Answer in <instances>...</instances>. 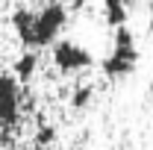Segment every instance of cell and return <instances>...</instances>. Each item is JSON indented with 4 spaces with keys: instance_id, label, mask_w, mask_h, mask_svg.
<instances>
[{
    "instance_id": "cell-1",
    "label": "cell",
    "mask_w": 153,
    "mask_h": 150,
    "mask_svg": "<svg viewBox=\"0 0 153 150\" xmlns=\"http://www.w3.org/2000/svg\"><path fill=\"white\" fill-rule=\"evenodd\" d=\"M135 62H138V50H135V36L133 30L124 24V27H115L112 36V53L103 59V76L106 79H124L135 71Z\"/></svg>"
},
{
    "instance_id": "cell-2",
    "label": "cell",
    "mask_w": 153,
    "mask_h": 150,
    "mask_svg": "<svg viewBox=\"0 0 153 150\" xmlns=\"http://www.w3.org/2000/svg\"><path fill=\"white\" fill-rule=\"evenodd\" d=\"M65 21H68L65 3L47 0V3L36 12V50L53 44V41H59V33L65 30Z\"/></svg>"
},
{
    "instance_id": "cell-3",
    "label": "cell",
    "mask_w": 153,
    "mask_h": 150,
    "mask_svg": "<svg viewBox=\"0 0 153 150\" xmlns=\"http://www.w3.org/2000/svg\"><path fill=\"white\" fill-rule=\"evenodd\" d=\"M53 65H56L62 74H76V71L91 68L94 59H91V53L85 47H79L74 41H68V38H59L56 44H53Z\"/></svg>"
},
{
    "instance_id": "cell-4",
    "label": "cell",
    "mask_w": 153,
    "mask_h": 150,
    "mask_svg": "<svg viewBox=\"0 0 153 150\" xmlns=\"http://www.w3.org/2000/svg\"><path fill=\"white\" fill-rule=\"evenodd\" d=\"M21 118V88L18 76H0V130H12Z\"/></svg>"
},
{
    "instance_id": "cell-5",
    "label": "cell",
    "mask_w": 153,
    "mask_h": 150,
    "mask_svg": "<svg viewBox=\"0 0 153 150\" xmlns=\"http://www.w3.org/2000/svg\"><path fill=\"white\" fill-rule=\"evenodd\" d=\"M9 24H12V30H15L21 44L27 50H36V12L33 9H15Z\"/></svg>"
},
{
    "instance_id": "cell-6",
    "label": "cell",
    "mask_w": 153,
    "mask_h": 150,
    "mask_svg": "<svg viewBox=\"0 0 153 150\" xmlns=\"http://www.w3.org/2000/svg\"><path fill=\"white\" fill-rule=\"evenodd\" d=\"M130 18V6H127V0H103V21L109 24V27H124Z\"/></svg>"
},
{
    "instance_id": "cell-7",
    "label": "cell",
    "mask_w": 153,
    "mask_h": 150,
    "mask_svg": "<svg viewBox=\"0 0 153 150\" xmlns=\"http://www.w3.org/2000/svg\"><path fill=\"white\" fill-rule=\"evenodd\" d=\"M36 71H38V56H36V50H27L15 62V76H18V82H30L36 76Z\"/></svg>"
},
{
    "instance_id": "cell-8",
    "label": "cell",
    "mask_w": 153,
    "mask_h": 150,
    "mask_svg": "<svg viewBox=\"0 0 153 150\" xmlns=\"http://www.w3.org/2000/svg\"><path fill=\"white\" fill-rule=\"evenodd\" d=\"M91 97H94V85H76L74 91H71V109H74V112L85 109V106L91 103Z\"/></svg>"
},
{
    "instance_id": "cell-9",
    "label": "cell",
    "mask_w": 153,
    "mask_h": 150,
    "mask_svg": "<svg viewBox=\"0 0 153 150\" xmlns=\"http://www.w3.org/2000/svg\"><path fill=\"white\" fill-rule=\"evenodd\" d=\"M53 138H56V127H50V124H47V127H41V130L36 132V147H47V144H53Z\"/></svg>"
},
{
    "instance_id": "cell-10",
    "label": "cell",
    "mask_w": 153,
    "mask_h": 150,
    "mask_svg": "<svg viewBox=\"0 0 153 150\" xmlns=\"http://www.w3.org/2000/svg\"><path fill=\"white\" fill-rule=\"evenodd\" d=\"M71 3H74L76 9H79V6H82V3H85V0H71Z\"/></svg>"
},
{
    "instance_id": "cell-11",
    "label": "cell",
    "mask_w": 153,
    "mask_h": 150,
    "mask_svg": "<svg viewBox=\"0 0 153 150\" xmlns=\"http://www.w3.org/2000/svg\"><path fill=\"white\" fill-rule=\"evenodd\" d=\"M150 21H153V0H150Z\"/></svg>"
},
{
    "instance_id": "cell-12",
    "label": "cell",
    "mask_w": 153,
    "mask_h": 150,
    "mask_svg": "<svg viewBox=\"0 0 153 150\" xmlns=\"http://www.w3.org/2000/svg\"><path fill=\"white\" fill-rule=\"evenodd\" d=\"M150 94H153V76H150Z\"/></svg>"
},
{
    "instance_id": "cell-13",
    "label": "cell",
    "mask_w": 153,
    "mask_h": 150,
    "mask_svg": "<svg viewBox=\"0 0 153 150\" xmlns=\"http://www.w3.org/2000/svg\"><path fill=\"white\" fill-rule=\"evenodd\" d=\"M36 150H41V147H36Z\"/></svg>"
}]
</instances>
